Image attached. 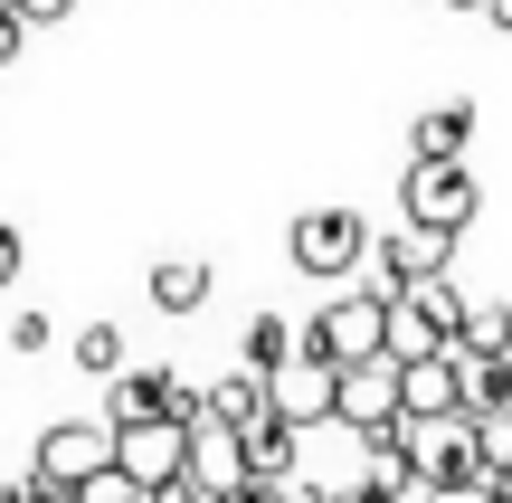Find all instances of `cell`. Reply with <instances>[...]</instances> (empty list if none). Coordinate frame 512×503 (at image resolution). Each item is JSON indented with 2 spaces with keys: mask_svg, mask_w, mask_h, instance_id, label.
Returning a JSON list of instances; mask_svg holds the SVG:
<instances>
[{
  "mask_svg": "<svg viewBox=\"0 0 512 503\" xmlns=\"http://www.w3.org/2000/svg\"><path fill=\"white\" fill-rule=\"evenodd\" d=\"M162 418H181V428H200V390H190L181 371H162Z\"/></svg>",
  "mask_w": 512,
  "mask_h": 503,
  "instance_id": "cell-23",
  "label": "cell"
},
{
  "mask_svg": "<svg viewBox=\"0 0 512 503\" xmlns=\"http://www.w3.org/2000/svg\"><path fill=\"white\" fill-rule=\"evenodd\" d=\"M95 466H114V428L105 418H57V428H38V456H29L38 485H86Z\"/></svg>",
  "mask_w": 512,
  "mask_h": 503,
  "instance_id": "cell-6",
  "label": "cell"
},
{
  "mask_svg": "<svg viewBox=\"0 0 512 503\" xmlns=\"http://www.w3.org/2000/svg\"><path fill=\"white\" fill-rule=\"evenodd\" d=\"M162 418V371H105V428Z\"/></svg>",
  "mask_w": 512,
  "mask_h": 503,
  "instance_id": "cell-14",
  "label": "cell"
},
{
  "mask_svg": "<svg viewBox=\"0 0 512 503\" xmlns=\"http://www.w3.org/2000/svg\"><path fill=\"white\" fill-rule=\"evenodd\" d=\"M399 466H408V485L465 475V466H475V409H437V418L399 409Z\"/></svg>",
  "mask_w": 512,
  "mask_h": 503,
  "instance_id": "cell-2",
  "label": "cell"
},
{
  "mask_svg": "<svg viewBox=\"0 0 512 503\" xmlns=\"http://www.w3.org/2000/svg\"><path fill=\"white\" fill-rule=\"evenodd\" d=\"M275 503H332L323 485H304V475H275Z\"/></svg>",
  "mask_w": 512,
  "mask_h": 503,
  "instance_id": "cell-25",
  "label": "cell"
},
{
  "mask_svg": "<svg viewBox=\"0 0 512 503\" xmlns=\"http://www.w3.org/2000/svg\"><path fill=\"white\" fill-rule=\"evenodd\" d=\"M294 276H351V266H361L370 257V228L361 219H351V209H304V219H294Z\"/></svg>",
  "mask_w": 512,
  "mask_h": 503,
  "instance_id": "cell-5",
  "label": "cell"
},
{
  "mask_svg": "<svg viewBox=\"0 0 512 503\" xmlns=\"http://www.w3.org/2000/svg\"><path fill=\"white\" fill-rule=\"evenodd\" d=\"M399 409H418V418L465 409V371H456V352H418V361H399Z\"/></svg>",
  "mask_w": 512,
  "mask_h": 503,
  "instance_id": "cell-10",
  "label": "cell"
},
{
  "mask_svg": "<svg viewBox=\"0 0 512 503\" xmlns=\"http://www.w3.org/2000/svg\"><path fill=\"white\" fill-rule=\"evenodd\" d=\"M446 247H456V238H437V228H418V219H408L399 238H370V266H380V295H408V285L446 276Z\"/></svg>",
  "mask_w": 512,
  "mask_h": 503,
  "instance_id": "cell-9",
  "label": "cell"
},
{
  "mask_svg": "<svg viewBox=\"0 0 512 503\" xmlns=\"http://www.w3.org/2000/svg\"><path fill=\"white\" fill-rule=\"evenodd\" d=\"M503 503H512V475H503Z\"/></svg>",
  "mask_w": 512,
  "mask_h": 503,
  "instance_id": "cell-31",
  "label": "cell"
},
{
  "mask_svg": "<svg viewBox=\"0 0 512 503\" xmlns=\"http://www.w3.org/2000/svg\"><path fill=\"white\" fill-rule=\"evenodd\" d=\"M190 485H209V494H228V485H247V447H238V428H219V418H200L190 428Z\"/></svg>",
  "mask_w": 512,
  "mask_h": 503,
  "instance_id": "cell-11",
  "label": "cell"
},
{
  "mask_svg": "<svg viewBox=\"0 0 512 503\" xmlns=\"http://www.w3.org/2000/svg\"><path fill=\"white\" fill-rule=\"evenodd\" d=\"M399 209H408L418 228H437V238H456V228L475 219V171H465V162H427V152H408Z\"/></svg>",
  "mask_w": 512,
  "mask_h": 503,
  "instance_id": "cell-4",
  "label": "cell"
},
{
  "mask_svg": "<svg viewBox=\"0 0 512 503\" xmlns=\"http://www.w3.org/2000/svg\"><path fill=\"white\" fill-rule=\"evenodd\" d=\"M10 10L29 19V29H48V19H67V10H76V0H10Z\"/></svg>",
  "mask_w": 512,
  "mask_h": 503,
  "instance_id": "cell-24",
  "label": "cell"
},
{
  "mask_svg": "<svg viewBox=\"0 0 512 503\" xmlns=\"http://www.w3.org/2000/svg\"><path fill=\"white\" fill-rule=\"evenodd\" d=\"M427 503H503V475H484V466H465V475H446V485H418Z\"/></svg>",
  "mask_w": 512,
  "mask_h": 503,
  "instance_id": "cell-22",
  "label": "cell"
},
{
  "mask_svg": "<svg viewBox=\"0 0 512 503\" xmlns=\"http://www.w3.org/2000/svg\"><path fill=\"white\" fill-rule=\"evenodd\" d=\"M266 409L294 418V428H313V418H332V361H313L304 342H294L285 361L266 371Z\"/></svg>",
  "mask_w": 512,
  "mask_h": 503,
  "instance_id": "cell-8",
  "label": "cell"
},
{
  "mask_svg": "<svg viewBox=\"0 0 512 503\" xmlns=\"http://www.w3.org/2000/svg\"><path fill=\"white\" fill-rule=\"evenodd\" d=\"M465 143H475V105H427L408 124V152H427V162H465Z\"/></svg>",
  "mask_w": 512,
  "mask_h": 503,
  "instance_id": "cell-13",
  "label": "cell"
},
{
  "mask_svg": "<svg viewBox=\"0 0 512 503\" xmlns=\"http://www.w3.org/2000/svg\"><path fill=\"white\" fill-rule=\"evenodd\" d=\"M209 503H275V485H266V475H247V485H228V494H209Z\"/></svg>",
  "mask_w": 512,
  "mask_h": 503,
  "instance_id": "cell-26",
  "label": "cell"
},
{
  "mask_svg": "<svg viewBox=\"0 0 512 503\" xmlns=\"http://www.w3.org/2000/svg\"><path fill=\"white\" fill-rule=\"evenodd\" d=\"M19 276V228H0V285Z\"/></svg>",
  "mask_w": 512,
  "mask_h": 503,
  "instance_id": "cell-27",
  "label": "cell"
},
{
  "mask_svg": "<svg viewBox=\"0 0 512 503\" xmlns=\"http://www.w3.org/2000/svg\"><path fill=\"white\" fill-rule=\"evenodd\" d=\"M256 409H266V380H256V371H228V380L200 390V418H219V428H247Z\"/></svg>",
  "mask_w": 512,
  "mask_h": 503,
  "instance_id": "cell-16",
  "label": "cell"
},
{
  "mask_svg": "<svg viewBox=\"0 0 512 503\" xmlns=\"http://www.w3.org/2000/svg\"><path fill=\"white\" fill-rule=\"evenodd\" d=\"M76 371H124V333H114V323H86V333H76Z\"/></svg>",
  "mask_w": 512,
  "mask_h": 503,
  "instance_id": "cell-21",
  "label": "cell"
},
{
  "mask_svg": "<svg viewBox=\"0 0 512 503\" xmlns=\"http://www.w3.org/2000/svg\"><path fill=\"white\" fill-rule=\"evenodd\" d=\"M332 418H342L361 447H399V361L389 352H361L332 371Z\"/></svg>",
  "mask_w": 512,
  "mask_h": 503,
  "instance_id": "cell-1",
  "label": "cell"
},
{
  "mask_svg": "<svg viewBox=\"0 0 512 503\" xmlns=\"http://www.w3.org/2000/svg\"><path fill=\"white\" fill-rule=\"evenodd\" d=\"M294 342H304V333H294V323H285V314H256V323H247V371H256V380H266V371H275V361H285V352H294Z\"/></svg>",
  "mask_w": 512,
  "mask_h": 503,
  "instance_id": "cell-19",
  "label": "cell"
},
{
  "mask_svg": "<svg viewBox=\"0 0 512 503\" xmlns=\"http://www.w3.org/2000/svg\"><path fill=\"white\" fill-rule=\"evenodd\" d=\"M408 304H418V314H427V333H437V342H456V323H465V295H456V285H446V276L408 285Z\"/></svg>",
  "mask_w": 512,
  "mask_h": 503,
  "instance_id": "cell-18",
  "label": "cell"
},
{
  "mask_svg": "<svg viewBox=\"0 0 512 503\" xmlns=\"http://www.w3.org/2000/svg\"><path fill=\"white\" fill-rule=\"evenodd\" d=\"M484 19H494V29H512V0H484Z\"/></svg>",
  "mask_w": 512,
  "mask_h": 503,
  "instance_id": "cell-29",
  "label": "cell"
},
{
  "mask_svg": "<svg viewBox=\"0 0 512 503\" xmlns=\"http://www.w3.org/2000/svg\"><path fill=\"white\" fill-rule=\"evenodd\" d=\"M294 333H304V352H313V361H332V371H342V361L380 352V333H389V295H380V285H370V295H332L323 314L294 323Z\"/></svg>",
  "mask_w": 512,
  "mask_h": 503,
  "instance_id": "cell-3",
  "label": "cell"
},
{
  "mask_svg": "<svg viewBox=\"0 0 512 503\" xmlns=\"http://www.w3.org/2000/svg\"><path fill=\"white\" fill-rule=\"evenodd\" d=\"M475 466L484 475H512V409H484L475 418Z\"/></svg>",
  "mask_w": 512,
  "mask_h": 503,
  "instance_id": "cell-20",
  "label": "cell"
},
{
  "mask_svg": "<svg viewBox=\"0 0 512 503\" xmlns=\"http://www.w3.org/2000/svg\"><path fill=\"white\" fill-rule=\"evenodd\" d=\"M124 503H152V494H124Z\"/></svg>",
  "mask_w": 512,
  "mask_h": 503,
  "instance_id": "cell-32",
  "label": "cell"
},
{
  "mask_svg": "<svg viewBox=\"0 0 512 503\" xmlns=\"http://www.w3.org/2000/svg\"><path fill=\"white\" fill-rule=\"evenodd\" d=\"M294 437H304V428H294V418L256 409L247 428H238V447H247V475H266V485H275V475H294Z\"/></svg>",
  "mask_w": 512,
  "mask_h": 503,
  "instance_id": "cell-12",
  "label": "cell"
},
{
  "mask_svg": "<svg viewBox=\"0 0 512 503\" xmlns=\"http://www.w3.org/2000/svg\"><path fill=\"white\" fill-rule=\"evenodd\" d=\"M152 304H162V314H200L209 304V266L200 257H162L152 266Z\"/></svg>",
  "mask_w": 512,
  "mask_h": 503,
  "instance_id": "cell-15",
  "label": "cell"
},
{
  "mask_svg": "<svg viewBox=\"0 0 512 503\" xmlns=\"http://www.w3.org/2000/svg\"><path fill=\"white\" fill-rule=\"evenodd\" d=\"M38 503H86V494H76V485H38Z\"/></svg>",
  "mask_w": 512,
  "mask_h": 503,
  "instance_id": "cell-28",
  "label": "cell"
},
{
  "mask_svg": "<svg viewBox=\"0 0 512 503\" xmlns=\"http://www.w3.org/2000/svg\"><path fill=\"white\" fill-rule=\"evenodd\" d=\"M0 10H10V0H0Z\"/></svg>",
  "mask_w": 512,
  "mask_h": 503,
  "instance_id": "cell-33",
  "label": "cell"
},
{
  "mask_svg": "<svg viewBox=\"0 0 512 503\" xmlns=\"http://www.w3.org/2000/svg\"><path fill=\"white\" fill-rule=\"evenodd\" d=\"M446 352H512V304H465V323H456Z\"/></svg>",
  "mask_w": 512,
  "mask_h": 503,
  "instance_id": "cell-17",
  "label": "cell"
},
{
  "mask_svg": "<svg viewBox=\"0 0 512 503\" xmlns=\"http://www.w3.org/2000/svg\"><path fill=\"white\" fill-rule=\"evenodd\" d=\"M446 10H484V0H446Z\"/></svg>",
  "mask_w": 512,
  "mask_h": 503,
  "instance_id": "cell-30",
  "label": "cell"
},
{
  "mask_svg": "<svg viewBox=\"0 0 512 503\" xmlns=\"http://www.w3.org/2000/svg\"><path fill=\"white\" fill-rule=\"evenodd\" d=\"M114 466L133 475V485H171V475L190 466V428L181 418H133V428H114Z\"/></svg>",
  "mask_w": 512,
  "mask_h": 503,
  "instance_id": "cell-7",
  "label": "cell"
}]
</instances>
